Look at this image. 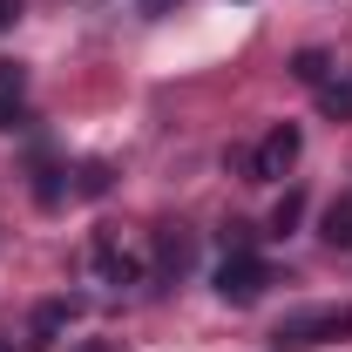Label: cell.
I'll use <instances>...</instances> for the list:
<instances>
[{"mask_svg": "<svg viewBox=\"0 0 352 352\" xmlns=\"http://www.w3.org/2000/svg\"><path fill=\"white\" fill-rule=\"evenodd\" d=\"M292 75H298L305 88H318L325 75H332V54H325V47H298V54H292Z\"/></svg>", "mask_w": 352, "mask_h": 352, "instance_id": "obj_7", "label": "cell"}, {"mask_svg": "<svg viewBox=\"0 0 352 352\" xmlns=\"http://www.w3.org/2000/svg\"><path fill=\"white\" fill-rule=\"evenodd\" d=\"M109 190V163H82V197H102Z\"/></svg>", "mask_w": 352, "mask_h": 352, "instance_id": "obj_11", "label": "cell"}, {"mask_svg": "<svg viewBox=\"0 0 352 352\" xmlns=\"http://www.w3.org/2000/svg\"><path fill=\"white\" fill-rule=\"evenodd\" d=\"M264 285H271V264H264L258 251H230V258L217 264V298L223 305H258Z\"/></svg>", "mask_w": 352, "mask_h": 352, "instance_id": "obj_3", "label": "cell"}, {"mask_svg": "<svg viewBox=\"0 0 352 352\" xmlns=\"http://www.w3.org/2000/svg\"><path fill=\"white\" fill-rule=\"evenodd\" d=\"M28 122V109H21V95H0V129H21Z\"/></svg>", "mask_w": 352, "mask_h": 352, "instance_id": "obj_12", "label": "cell"}, {"mask_svg": "<svg viewBox=\"0 0 352 352\" xmlns=\"http://www.w3.org/2000/svg\"><path fill=\"white\" fill-rule=\"evenodd\" d=\"M298 217H305V197H298V190H285V197H278V210H271V237H292Z\"/></svg>", "mask_w": 352, "mask_h": 352, "instance_id": "obj_9", "label": "cell"}, {"mask_svg": "<svg viewBox=\"0 0 352 352\" xmlns=\"http://www.w3.org/2000/svg\"><path fill=\"white\" fill-rule=\"evenodd\" d=\"M318 109H325L332 122H352V88L346 82H318Z\"/></svg>", "mask_w": 352, "mask_h": 352, "instance_id": "obj_10", "label": "cell"}, {"mask_svg": "<svg viewBox=\"0 0 352 352\" xmlns=\"http://www.w3.org/2000/svg\"><path fill=\"white\" fill-rule=\"evenodd\" d=\"M88 258H95V278H102V285H135V278H142V264H135L109 230L95 237V251H88Z\"/></svg>", "mask_w": 352, "mask_h": 352, "instance_id": "obj_5", "label": "cell"}, {"mask_svg": "<svg viewBox=\"0 0 352 352\" xmlns=\"http://www.w3.org/2000/svg\"><path fill=\"white\" fill-rule=\"evenodd\" d=\"M75 318H82V305H75V298H47V305L34 311V325H28V346L47 352L61 332H68V325H75Z\"/></svg>", "mask_w": 352, "mask_h": 352, "instance_id": "obj_4", "label": "cell"}, {"mask_svg": "<svg viewBox=\"0 0 352 352\" xmlns=\"http://www.w3.org/2000/svg\"><path fill=\"white\" fill-rule=\"evenodd\" d=\"M14 21H21V0H0V34H7Z\"/></svg>", "mask_w": 352, "mask_h": 352, "instance_id": "obj_14", "label": "cell"}, {"mask_svg": "<svg viewBox=\"0 0 352 352\" xmlns=\"http://www.w3.org/2000/svg\"><path fill=\"white\" fill-rule=\"evenodd\" d=\"M298 156H305V129H298V122H278V129L251 149V183H278V176H292V170H298Z\"/></svg>", "mask_w": 352, "mask_h": 352, "instance_id": "obj_2", "label": "cell"}, {"mask_svg": "<svg viewBox=\"0 0 352 352\" xmlns=\"http://www.w3.org/2000/svg\"><path fill=\"white\" fill-rule=\"evenodd\" d=\"M163 7H170V0H142V14H163Z\"/></svg>", "mask_w": 352, "mask_h": 352, "instance_id": "obj_16", "label": "cell"}, {"mask_svg": "<svg viewBox=\"0 0 352 352\" xmlns=\"http://www.w3.org/2000/svg\"><path fill=\"white\" fill-rule=\"evenodd\" d=\"M75 352H122L116 339H88V346H75Z\"/></svg>", "mask_w": 352, "mask_h": 352, "instance_id": "obj_15", "label": "cell"}, {"mask_svg": "<svg viewBox=\"0 0 352 352\" xmlns=\"http://www.w3.org/2000/svg\"><path fill=\"white\" fill-rule=\"evenodd\" d=\"M0 352H14V346H7V339H0Z\"/></svg>", "mask_w": 352, "mask_h": 352, "instance_id": "obj_17", "label": "cell"}, {"mask_svg": "<svg viewBox=\"0 0 352 352\" xmlns=\"http://www.w3.org/2000/svg\"><path fill=\"white\" fill-rule=\"evenodd\" d=\"M183 264H190V237H183V230H163V237H156V271H163V278H183Z\"/></svg>", "mask_w": 352, "mask_h": 352, "instance_id": "obj_6", "label": "cell"}, {"mask_svg": "<svg viewBox=\"0 0 352 352\" xmlns=\"http://www.w3.org/2000/svg\"><path fill=\"white\" fill-rule=\"evenodd\" d=\"M325 244H339V251H352V197H339V204L325 210Z\"/></svg>", "mask_w": 352, "mask_h": 352, "instance_id": "obj_8", "label": "cell"}, {"mask_svg": "<svg viewBox=\"0 0 352 352\" xmlns=\"http://www.w3.org/2000/svg\"><path fill=\"white\" fill-rule=\"evenodd\" d=\"M0 95H21V68L14 61H0Z\"/></svg>", "mask_w": 352, "mask_h": 352, "instance_id": "obj_13", "label": "cell"}, {"mask_svg": "<svg viewBox=\"0 0 352 352\" xmlns=\"http://www.w3.org/2000/svg\"><path fill=\"white\" fill-rule=\"evenodd\" d=\"M332 339H352V305H305V311H285L271 346L278 352H305V346H332Z\"/></svg>", "mask_w": 352, "mask_h": 352, "instance_id": "obj_1", "label": "cell"}]
</instances>
